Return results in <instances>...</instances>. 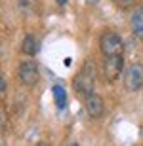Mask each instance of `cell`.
Listing matches in <instances>:
<instances>
[{
    "mask_svg": "<svg viewBox=\"0 0 143 146\" xmlns=\"http://www.w3.org/2000/svg\"><path fill=\"white\" fill-rule=\"evenodd\" d=\"M95 76H97V72H95V63L94 61H86L82 65V68H80V72L73 78V87H75L77 95L88 97V95L94 93Z\"/></svg>",
    "mask_w": 143,
    "mask_h": 146,
    "instance_id": "obj_1",
    "label": "cell"
},
{
    "mask_svg": "<svg viewBox=\"0 0 143 146\" xmlns=\"http://www.w3.org/2000/svg\"><path fill=\"white\" fill-rule=\"evenodd\" d=\"M124 87L128 91H138L143 87V65L134 63L124 72Z\"/></svg>",
    "mask_w": 143,
    "mask_h": 146,
    "instance_id": "obj_2",
    "label": "cell"
},
{
    "mask_svg": "<svg viewBox=\"0 0 143 146\" xmlns=\"http://www.w3.org/2000/svg\"><path fill=\"white\" fill-rule=\"evenodd\" d=\"M99 48L103 51V55H113V53H122L124 51V44H122V38L116 33L109 31L105 33L99 40Z\"/></svg>",
    "mask_w": 143,
    "mask_h": 146,
    "instance_id": "obj_3",
    "label": "cell"
},
{
    "mask_svg": "<svg viewBox=\"0 0 143 146\" xmlns=\"http://www.w3.org/2000/svg\"><path fill=\"white\" fill-rule=\"evenodd\" d=\"M122 65H124L122 53L105 55V65H103L105 78H107L109 82H115V80H118V76L122 74Z\"/></svg>",
    "mask_w": 143,
    "mask_h": 146,
    "instance_id": "obj_4",
    "label": "cell"
},
{
    "mask_svg": "<svg viewBox=\"0 0 143 146\" xmlns=\"http://www.w3.org/2000/svg\"><path fill=\"white\" fill-rule=\"evenodd\" d=\"M17 74H19V80L25 84V86H34L36 82L40 80V72H38V65L34 61H23L19 68H17Z\"/></svg>",
    "mask_w": 143,
    "mask_h": 146,
    "instance_id": "obj_5",
    "label": "cell"
},
{
    "mask_svg": "<svg viewBox=\"0 0 143 146\" xmlns=\"http://www.w3.org/2000/svg\"><path fill=\"white\" fill-rule=\"evenodd\" d=\"M84 108H86L90 118H99L103 114V99L95 93H92L88 97H84Z\"/></svg>",
    "mask_w": 143,
    "mask_h": 146,
    "instance_id": "obj_6",
    "label": "cell"
},
{
    "mask_svg": "<svg viewBox=\"0 0 143 146\" xmlns=\"http://www.w3.org/2000/svg\"><path fill=\"white\" fill-rule=\"evenodd\" d=\"M130 27H132L134 34L139 40H143V6H139L138 10L132 13V17H130Z\"/></svg>",
    "mask_w": 143,
    "mask_h": 146,
    "instance_id": "obj_7",
    "label": "cell"
},
{
    "mask_svg": "<svg viewBox=\"0 0 143 146\" xmlns=\"http://www.w3.org/2000/svg\"><path fill=\"white\" fill-rule=\"evenodd\" d=\"M21 51H23L25 55H31V57H33V55L38 51V42H36V38H34L33 34H27V36L23 38Z\"/></svg>",
    "mask_w": 143,
    "mask_h": 146,
    "instance_id": "obj_8",
    "label": "cell"
},
{
    "mask_svg": "<svg viewBox=\"0 0 143 146\" xmlns=\"http://www.w3.org/2000/svg\"><path fill=\"white\" fill-rule=\"evenodd\" d=\"M52 91H54L55 106H57V108H65V103H67V93H65V87L61 86V84H55V86L52 87Z\"/></svg>",
    "mask_w": 143,
    "mask_h": 146,
    "instance_id": "obj_9",
    "label": "cell"
},
{
    "mask_svg": "<svg viewBox=\"0 0 143 146\" xmlns=\"http://www.w3.org/2000/svg\"><path fill=\"white\" fill-rule=\"evenodd\" d=\"M113 2H115L116 6H120V8H128V6L132 4L134 0H113Z\"/></svg>",
    "mask_w": 143,
    "mask_h": 146,
    "instance_id": "obj_10",
    "label": "cell"
},
{
    "mask_svg": "<svg viewBox=\"0 0 143 146\" xmlns=\"http://www.w3.org/2000/svg\"><path fill=\"white\" fill-rule=\"evenodd\" d=\"M4 91H6V82H4V78L0 76V95H4Z\"/></svg>",
    "mask_w": 143,
    "mask_h": 146,
    "instance_id": "obj_11",
    "label": "cell"
},
{
    "mask_svg": "<svg viewBox=\"0 0 143 146\" xmlns=\"http://www.w3.org/2000/svg\"><path fill=\"white\" fill-rule=\"evenodd\" d=\"M84 2H86V4H97L99 0H84Z\"/></svg>",
    "mask_w": 143,
    "mask_h": 146,
    "instance_id": "obj_12",
    "label": "cell"
},
{
    "mask_svg": "<svg viewBox=\"0 0 143 146\" xmlns=\"http://www.w3.org/2000/svg\"><path fill=\"white\" fill-rule=\"evenodd\" d=\"M55 2H57V4H59V6H63V4H67L69 0H55Z\"/></svg>",
    "mask_w": 143,
    "mask_h": 146,
    "instance_id": "obj_13",
    "label": "cell"
}]
</instances>
